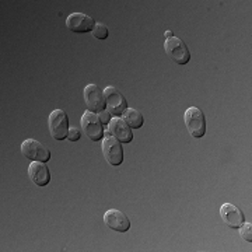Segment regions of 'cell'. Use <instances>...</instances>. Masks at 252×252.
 <instances>
[{"instance_id": "obj_19", "label": "cell", "mask_w": 252, "mask_h": 252, "mask_svg": "<svg viewBox=\"0 0 252 252\" xmlns=\"http://www.w3.org/2000/svg\"><path fill=\"white\" fill-rule=\"evenodd\" d=\"M165 36H167V38H171V36H174V35H172L171 31H167V32H165Z\"/></svg>"}, {"instance_id": "obj_3", "label": "cell", "mask_w": 252, "mask_h": 252, "mask_svg": "<svg viewBox=\"0 0 252 252\" xmlns=\"http://www.w3.org/2000/svg\"><path fill=\"white\" fill-rule=\"evenodd\" d=\"M102 154L105 157V160L114 165L118 167L124 162V149L122 144L118 140L117 137L109 133V130H105L104 140H102Z\"/></svg>"}, {"instance_id": "obj_18", "label": "cell", "mask_w": 252, "mask_h": 252, "mask_svg": "<svg viewBox=\"0 0 252 252\" xmlns=\"http://www.w3.org/2000/svg\"><path fill=\"white\" fill-rule=\"evenodd\" d=\"M99 121L102 122V125H107L111 122V114H109L108 109H104V111H101L98 114Z\"/></svg>"}, {"instance_id": "obj_13", "label": "cell", "mask_w": 252, "mask_h": 252, "mask_svg": "<svg viewBox=\"0 0 252 252\" xmlns=\"http://www.w3.org/2000/svg\"><path fill=\"white\" fill-rule=\"evenodd\" d=\"M28 175L36 187H46L51 181L49 168L42 161H31L28 165Z\"/></svg>"}, {"instance_id": "obj_1", "label": "cell", "mask_w": 252, "mask_h": 252, "mask_svg": "<svg viewBox=\"0 0 252 252\" xmlns=\"http://www.w3.org/2000/svg\"><path fill=\"white\" fill-rule=\"evenodd\" d=\"M185 126L188 129L189 135L195 139H200L206 133V118L203 111L198 107H190L185 111L184 115Z\"/></svg>"}, {"instance_id": "obj_11", "label": "cell", "mask_w": 252, "mask_h": 252, "mask_svg": "<svg viewBox=\"0 0 252 252\" xmlns=\"http://www.w3.org/2000/svg\"><path fill=\"white\" fill-rule=\"evenodd\" d=\"M220 216H221L225 224L231 228H240L245 221L243 210L234 206V205H231V203H224L220 207Z\"/></svg>"}, {"instance_id": "obj_4", "label": "cell", "mask_w": 252, "mask_h": 252, "mask_svg": "<svg viewBox=\"0 0 252 252\" xmlns=\"http://www.w3.org/2000/svg\"><path fill=\"white\" fill-rule=\"evenodd\" d=\"M81 129L84 132V135L87 136L93 142H99L101 139H104L105 135V129L102 122L99 121L97 114L91 112V111H86L81 117Z\"/></svg>"}, {"instance_id": "obj_17", "label": "cell", "mask_w": 252, "mask_h": 252, "mask_svg": "<svg viewBox=\"0 0 252 252\" xmlns=\"http://www.w3.org/2000/svg\"><path fill=\"white\" fill-rule=\"evenodd\" d=\"M80 129L76 127V126H72V127L69 129V133H67V140H70V142H77V140H80Z\"/></svg>"}, {"instance_id": "obj_14", "label": "cell", "mask_w": 252, "mask_h": 252, "mask_svg": "<svg viewBox=\"0 0 252 252\" xmlns=\"http://www.w3.org/2000/svg\"><path fill=\"white\" fill-rule=\"evenodd\" d=\"M122 117H124V121L132 129H140L144 124V118L142 112L135 108H126L122 114Z\"/></svg>"}, {"instance_id": "obj_5", "label": "cell", "mask_w": 252, "mask_h": 252, "mask_svg": "<svg viewBox=\"0 0 252 252\" xmlns=\"http://www.w3.org/2000/svg\"><path fill=\"white\" fill-rule=\"evenodd\" d=\"M164 49L168 55V58L177 64H187L190 61V52H189L188 46L177 36L167 38L164 44Z\"/></svg>"}, {"instance_id": "obj_6", "label": "cell", "mask_w": 252, "mask_h": 252, "mask_svg": "<svg viewBox=\"0 0 252 252\" xmlns=\"http://www.w3.org/2000/svg\"><path fill=\"white\" fill-rule=\"evenodd\" d=\"M21 153L31 161H49L51 152L41 142L35 139H27L21 143Z\"/></svg>"}, {"instance_id": "obj_9", "label": "cell", "mask_w": 252, "mask_h": 252, "mask_svg": "<svg viewBox=\"0 0 252 252\" xmlns=\"http://www.w3.org/2000/svg\"><path fill=\"white\" fill-rule=\"evenodd\" d=\"M95 24L97 23L94 21V18L87 14H83V13H72L66 18V27L77 34L93 32V30L95 28Z\"/></svg>"}, {"instance_id": "obj_12", "label": "cell", "mask_w": 252, "mask_h": 252, "mask_svg": "<svg viewBox=\"0 0 252 252\" xmlns=\"http://www.w3.org/2000/svg\"><path fill=\"white\" fill-rule=\"evenodd\" d=\"M109 133L117 137L121 143H130L133 140V133H132V127L126 124L122 118L115 117L114 119H111V122L108 124Z\"/></svg>"}, {"instance_id": "obj_16", "label": "cell", "mask_w": 252, "mask_h": 252, "mask_svg": "<svg viewBox=\"0 0 252 252\" xmlns=\"http://www.w3.org/2000/svg\"><path fill=\"white\" fill-rule=\"evenodd\" d=\"M240 234H241V238H244L245 241L252 243V224L251 223H245V221H244L243 225L240 227Z\"/></svg>"}, {"instance_id": "obj_15", "label": "cell", "mask_w": 252, "mask_h": 252, "mask_svg": "<svg viewBox=\"0 0 252 252\" xmlns=\"http://www.w3.org/2000/svg\"><path fill=\"white\" fill-rule=\"evenodd\" d=\"M93 35L95 36L97 39H107L108 38V28H107V26L101 24V23H97L95 28L93 30Z\"/></svg>"}, {"instance_id": "obj_10", "label": "cell", "mask_w": 252, "mask_h": 252, "mask_svg": "<svg viewBox=\"0 0 252 252\" xmlns=\"http://www.w3.org/2000/svg\"><path fill=\"white\" fill-rule=\"evenodd\" d=\"M104 223L108 228L118 231V233H126L130 228L129 219L126 217L125 213H122L121 210H117V209H109L105 212Z\"/></svg>"}, {"instance_id": "obj_8", "label": "cell", "mask_w": 252, "mask_h": 252, "mask_svg": "<svg viewBox=\"0 0 252 252\" xmlns=\"http://www.w3.org/2000/svg\"><path fill=\"white\" fill-rule=\"evenodd\" d=\"M104 97H105V104L111 115H115V117L122 115L124 111L127 108V101L122 95V93L112 86H109L104 90Z\"/></svg>"}, {"instance_id": "obj_2", "label": "cell", "mask_w": 252, "mask_h": 252, "mask_svg": "<svg viewBox=\"0 0 252 252\" xmlns=\"http://www.w3.org/2000/svg\"><path fill=\"white\" fill-rule=\"evenodd\" d=\"M48 125H49V132L55 140H64L67 139L69 133V117L63 109H55L51 112L48 118Z\"/></svg>"}, {"instance_id": "obj_7", "label": "cell", "mask_w": 252, "mask_h": 252, "mask_svg": "<svg viewBox=\"0 0 252 252\" xmlns=\"http://www.w3.org/2000/svg\"><path fill=\"white\" fill-rule=\"evenodd\" d=\"M84 102H86L89 111L94 112V114H99L107 107L104 91L101 90L97 84L86 86V89H84Z\"/></svg>"}]
</instances>
